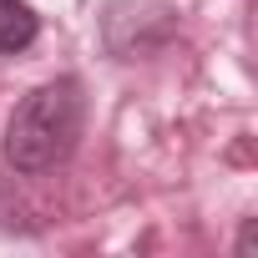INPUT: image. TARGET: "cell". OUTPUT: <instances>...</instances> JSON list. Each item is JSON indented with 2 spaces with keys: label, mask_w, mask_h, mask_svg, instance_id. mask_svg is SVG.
I'll return each instance as SVG.
<instances>
[{
  "label": "cell",
  "mask_w": 258,
  "mask_h": 258,
  "mask_svg": "<svg viewBox=\"0 0 258 258\" xmlns=\"http://www.w3.org/2000/svg\"><path fill=\"white\" fill-rule=\"evenodd\" d=\"M81 121H86L81 81L61 76V81L36 86L6 121V162L16 172H46V167L66 162L81 137Z\"/></svg>",
  "instance_id": "obj_1"
},
{
  "label": "cell",
  "mask_w": 258,
  "mask_h": 258,
  "mask_svg": "<svg viewBox=\"0 0 258 258\" xmlns=\"http://www.w3.org/2000/svg\"><path fill=\"white\" fill-rule=\"evenodd\" d=\"M36 31H41V21H36V11L26 0H0V56L26 51L36 41Z\"/></svg>",
  "instance_id": "obj_3"
},
{
  "label": "cell",
  "mask_w": 258,
  "mask_h": 258,
  "mask_svg": "<svg viewBox=\"0 0 258 258\" xmlns=\"http://www.w3.org/2000/svg\"><path fill=\"white\" fill-rule=\"evenodd\" d=\"M177 31V11L167 0H111L101 16V41L116 61H137L152 56L172 41Z\"/></svg>",
  "instance_id": "obj_2"
}]
</instances>
